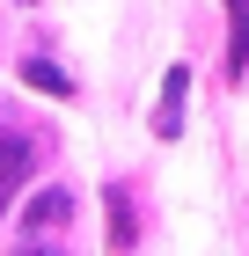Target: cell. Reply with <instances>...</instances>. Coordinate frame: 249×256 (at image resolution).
<instances>
[{"mask_svg": "<svg viewBox=\"0 0 249 256\" xmlns=\"http://www.w3.org/2000/svg\"><path fill=\"white\" fill-rule=\"evenodd\" d=\"M183 102H191V66H169L161 74V102H154V139L183 132Z\"/></svg>", "mask_w": 249, "mask_h": 256, "instance_id": "7a4b0ae2", "label": "cell"}, {"mask_svg": "<svg viewBox=\"0 0 249 256\" xmlns=\"http://www.w3.org/2000/svg\"><path fill=\"white\" fill-rule=\"evenodd\" d=\"M22 80H30V88H37V96H52V102H66V96H74V80L59 74L52 59H22Z\"/></svg>", "mask_w": 249, "mask_h": 256, "instance_id": "8992f818", "label": "cell"}, {"mask_svg": "<svg viewBox=\"0 0 249 256\" xmlns=\"http://www.w3.org/2000/svg\"><path fill=\"white\" fill-rule=\"evenodd\" d=\"M44 146H52V132H37V124L22 132V124H8V118H0V212L15 205V190L30 183V168L44 161Z\"/></svg>", "mask_w": 249, "mask_h": 256, "instance_id": "6da1fadb", "label": "cell"}, {"mask_svg": "<svg viewBox=\"0 0 249 256\" xmlns=\"http://www.w3.org/2000/svg\"><path fill=\"white\" fill-rule=\"evenodd\" d=\"M227 74H249V0H227Z\"/></svg>", "mask_w": 249, "mask_h": 256, "instance_id": "5b68a950", "label": "cell"}, {"mask_svg": "<svg viewBox=\"0 0 249 256\" xmlns=\"http://www.w3.org/2000/svg\"><path fill=\"white\" fill-rule=\"evenodd\" d=\"M110 249H132L139 242V220H132V183H110Z\"/></svg>", "mask_w": 249, "mask_h": 256, "instance_id": "277c9868", "label": "cell"}, {"mask_svg": "<svg viewBox=\"0 0 249 256\" xmlns=\"http://www.w3.org/2000/svg\"><path fill=\"white\" fill-rule=\"evenodd\" d=\"M66 220H74V190L52 183V190H37V205H22V234H59Z\"/></svg>", "mask_w": 249, "mask_h": 256, "instance_id": "3957f363", "label": "cell"}]
</instances>
